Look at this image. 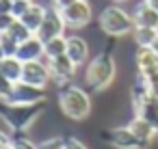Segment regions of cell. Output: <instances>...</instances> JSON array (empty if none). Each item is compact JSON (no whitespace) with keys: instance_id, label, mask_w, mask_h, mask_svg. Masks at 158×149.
<instances>
[{"instance_id":"4","label":"cell","mask_w":158,"mask_h":149,"mask_svg":"<svg viewBox=\"0 0 158 149\" xmlns=\"http://www.w3.org/2000/svg\"><path fill=\"white\" fill-rule=\"evenodd\" d=\"M41 106L44 104H35V106H7V110L0 117L5 119V123L13 132H26L35 123V119L41 115Z\"/></svg>"},{"instance_id":"12","label":"cell","mask_w":158,"mask_h":149,"mask_svg":"<svg viewBox=\"0 0 158 149\" xmlns=\"http://www.w3.org/2000/svg\"><path fill=\"white\" fill-rule=\"evenodd\" d=\"M132 20H134V26H145V28H156L158 30V11L152 9L145 0H141L134 7Z\"/></svg>"},{"instance_id":"25","label":"cell","mask_w":158,"mask_h":149,"mask_svg":"<svg viewBox=\"0 0 158 149\" xmlns=\"http://www.w3.org/2000/svg\"><path fill=\"white\" fill-rule=\"evenodd\" d=\"M65 145V138L63 136H52V138H46L37 145V149H63Z\"/></svg>"},{"instance_id":"30","label":"cell","mask_w":158,"mask_h":149,"mask_svg":"<svg viewBox=\"0 0 158 149\" xmlns=\"http://www.w3.org/2000/svg\"><path fill=\"white\" fill-rule=\"evenodd\" d=\"M74 2H76V0H50V7H54L56 11H63L69 5H74Z\"/></svg>"},{"instance_id":"33","label":"cell","mask_w":158,"mask_h":149,"mask_svg":"<svg viewBox=\"0 0 158 149\" xmlns=\"http://www.w3.org/2000/svg\"><path fill=\"white\" fill-rule=\"evenodd\" d=\"M145 2H147L152 9H156V11H158V0H145Z\"/></svg>"},{"instance_id":"2","label":"cell","mask_w":158,"mask_h":149,"mask_svg":"<svg viewBox=\"0 0 158 149\" xmlns=\"http://www.w3.org/2000/svg\"><path fill=\"white\" fill-rule=\"evenodd\" d=\"M115 74H117V65H115V58L106 52L98 54L95 58L89 61L87 69H85V82L91 91L100 93L104 89H108L115 80Z\"/></svg>"},{"instance_id":"16","label":"cell","mask_w":158,"mask_h":149,"mask_svg":"<svg viewBox=\"0 0 158 149\" xmlns=\"http://www.w3.org/2000/svg\"><path fill=\"white\" fill-rule=\"evenodd\" d=\"M46 9L48 7H44V5H37V2H33L31 5V9L20 18V22L35 35L37 30H39V26H41V22H44V18H46Z\"/></svg>"},{"instance_id":"31","label":"cell","mask_w":158,"mask_h":149,"mask_svg":"<svg viewBox=\"0 0 158 149\" xmlns=\"http://www.w3.org/2000/svg\"><path fill=\"white\" fill-rule=\"evenodd\" d=\"M11 145H13V138L9 136V132L0 130V149H7V147H11Z\"/></svg>"},{"instance_id":"3","label":"cell","mask_w":158,"mask_h":149,"mask_svg":"<svg viewBox=\"0 0 158 149\" xmlns=\"http://www.w3.org/2000/svg\"><path fill=\"white\" fill-rule=\"evenodd\" d=\"M98 22H100L102 33H106L108 37H126V35H132V30H134L132 13H128L121 7H106V9H102Z\"/></svg>"},{"instance_id":"8","label":"cell","mask_w":158,"mask_h":149,"mask_svg":"<svg viewBox=\"0 0 158 149\" xmlns=\"http://www.w3.org/2000/svg\"><path fill=\"white\" fill-rule=\"evenodd\" d=\"M65 28H67V26H65V20H63L61 11H56L54 7H48V9H46V18H44L39 30H37L35 35L46 43V41L54 39V37L65 35Z\"/></svg>"},{"instance_id":"22","label":"cell","mask_w":158,"mask_h":149,"mask_svg":"<svg viewBox=\"0 0 158 149\" xmlns=\"http://www.w3.org/2000/svg\"><path fill=\"white\" fill-rule=\"evenodd\" d=\"M7 33H9V35H11V37H13V39L18 41V43L26 41L28 37H33V33H31V30H28V28H26V26H24V24H22L20 20H15V22H13V24L9 26V30H7Z\"/></svg>"},{"instance_id":"7","label":"cell","mask_w":158,"mask_h":149,"mask_svg":"<svg viewBox=\"0 0 158 149\" xmlns=\"http://www.w3.org/2000/svg\"><path fill=\"white\" fill-rule=\"evenodd\" d=\"M46 63H48V69H50L52 82H54L59 89H63V87L72 84V80H74V76H76V69H78V67L74 65V61H72L67 54L56 56V58H46Z\"/></svg>"},{"instance_id":"19","label":"cell","mask_w":158,"mask_h":149,"mask_svg":"<svg viewBox=\"0 0 158 149\" xmlns=\"http://www.w3.org/2000/svg\"><path fill=\"white\" fill-rule=\"evenodd\" d=\"M132 37H134V41H136L139 48H152V43L158 37V30L156 28H145V26H134Z\"/></svg>"},{"instance_id":"15","label":"cell","mask_w":158,"mask_h":149,"mask_svg":"<svg viewBox=\"0 0 158 149\" xmlns=\"http://www.w3.org/2000/svg\"><path fill=\"white\" fill-rule=\"evenodd\" d=\"M134 115L143 117L145 121H149V123L158 130V97H156V95L145 97L139 106H134Z\"/></svg>"},{"instance_id":"1","label":"cell","mask_w":158,"mask_h":149,"mask_svg":"<svg viewBox=\"0 0 158 149\" xmlns=\"http://www.w3.org/2000/svg\"><path fill=\"white\" fill-rule=\"evenodd\" d=\"M59 108L63 110V115L72 121H85L91 115V97L85 89L76 87V84H67L59 91Z\"/></svg>"},{"instance_id":"21","label":"cell","mask_w":158,"mask_h":149,"mask_svg":"<svg viewBox=\"0 0 158 149\" xmlns=\"http://www.w3.org/2000/svg\"><path fill=\"white\" fill-rule=\"evenodd\" d=\"M139 76L145 80V84H147L149 93L158 97V65H156V67H149V69H143V71H139Z\"/></svg>"},{"instance_id":"34","label":"cell","mask_w":158,"mask_h":149,"mask_svg":"<svg viewBox=\"0 0 158 149\" xmlns=\"http://www.w3.org/2000/svg\"><path fill=\"white\" fill-rule=\"evenodd\" d=\"M152 50H154V52H156V54H158V37H156V41H154V43H152Z\"/></svg>"},{"instance_id":"14","label":"cell","mask_w":158,"mask_h":149,"mask_svg":"<svg viewBox=\"0 0 158 149\" xmlns=\"http://www.w3.org/2000/svg\"><path fill=\"white\" fill-rule=\"evenodd\" d=\"M128 127L132 130V134L139 138V140H143L147 147L154 143V138H156V134H158V130L149 123V121H145L143 117H139V115H134L132 117V121L128 123Z\"/></svg>"},{"instance_id":"27","label":"cell","mask_w":158,"mask_h":149,"mask_svg":"<svg viewBox=\"0 0 158 149\" xmlns=\"http://www.w3.org/2000/svg\"><path fill=\"white\" fill-rule=\"evenodd\" d=\"M11 147H13V149H37V145H35L31 138H26V136H15Z\"/></svg>"},{"instance_id":"6","label":"cell","mask_w":158,"mask_h":149,"mask_svg":"<svg viewBox=\"0 0 158 149\" xmlns=\"http://www.w3.org/2000/svg\"><path fill=\"white\" fill-rule=\"evenodd\" d=\"M100 138L104 143H108L110 147H115V149H147V145L143 140H139L128 125L126 127H113V130L100 132Z\"/></svg>"},{"instance_id":"28","label":"cell","mask_w":158,"mask_h":149,"mask_svg":"<svg viewBox=\"0 0 158 149\" xmlns=\"http://www.w3.org/2000/svg\"><path fill=\"white\" fill-rule=\"evenodd\" d=\"M13 22H15V18L11 13H0V33H7Z\"/></svg>"},{"instance_id":"24","label":"cell","mask_w":158,"mask_h":149,"mask_svg":"<svg viewBox=\"0 0 158 149\" xmlns=\"http://www.w3.org/2000/svg\"><path fill=\"white\" fill-rule=\"evenodd\" d=\"M31 5H33V0H13V9H11V15L15 18V20H20L28 9H31Z\"/></svg>"},{"instance_id":"20","label":"cell","mask_w":158,"mask_h":149,"mask_svg":"<svg viewBox=\"0 0 158 149\" xmlns=\"http://www.w3.org/2000/svg\"><path fill=\"white\" fill-rule=\"evenodd\" d=\"M156 65H158V54L152 48H139L136 50V67H139V71L156 67Z\"/></svg>"},{"instance_id":"10","label":"cell","mask_w":158,"mask_h":149,"mask_svg":"<svg viewBox=\"0 0 158 149\" xmlns=\"http://www.w3.org/2000/svg\"><path fill=\"white\" fill-rule=\"evenodd\" d=\"M67 28H82L91 22V2L89 0H76L74 5L61 11Z\"/></svg>"},{"instance_id":"18","label":"cell","mask_w":158,"mask_h":149,"mask_svg":"<svg viewBox=\"0 0 158 149\" xmlns=\"http://www.w3.org/2000/svg\"><path fill=\"white\" fill-rule=\"evenodd\" d=\"M67 52V37L61 35V37H54L50 41L44 43V54L46 58H56V56H63Z\"/></svg>"},{"instance_id":"11","label":"cell","mask_w":158,"mask_h":149,"mask_svg":"<svg viewBox=\"0 0 158 149\" xmlns=\"http://www.w3.org/2000/svg\"><path fill=\"white\" fill-rule=\"evenodd\" d=\"M15 56H18L22 63H31V61H41V58H46V54H44V41H41L37 35L28 37L26 41H22V43L18 46Z\"/></svg>"},{"instance_id":"26","label":"cell","mask_w":158,"mask_h":149,"mask_svg":"<svg viewBox=\"0 0 158 149\" xmlns=\"http://www.w3.org/2000/svg\"><path fill=\"white\" fill-rule=\"evenodd\" d=\"M13 84H15V82H11L9 78H5L2 74H0V99H2V102H7V97L11 95Z\"/></svg>"},{"instance_id":"36","label":"cell","mask_w":158,"mask_h":149,"mask_svg":"<svg viewBox=\"0 0 158 149\" xmlns=\"http://www.w3.org/2000/svg\"><path fill=\"white\" fill-rule=\"evenodd\" d=\"M113 2H115V5H119V2H126V0H113Z\"/></svg>"},{"instance_id":"29","label":"cell","mask_w":158,"mask_h":149,"mask_svg":"<svg viewBox=\"0 0 158 149\" xmlns=\"http://www.w3.org/2000/svg\"><path fill=\"white\" fill-rule=\"evenodd\" d=\"M63 149H87V145H85L82 140H78V138L69 136V138H65V145H63Z\"/></svg>"},{"instance_id":"9","label":"cell","mask_w":158,"mask_h":149,"mask_svg":"<svg viewBox=\"0 0 158 149\" xmlns=\"http://www.w3.org/2000/svg\"><path fill=\"white\" fill-rule=\"evenodd\" d=\"M20 82H26L31 87H37V89H46L50 82H52V76H50V69H48V63L41 58V61H31V63H24V69H22V80Z\"/></svg>"},{"instance_id":"13","label":"cell","mask_w":158,"mask_h":149,"mask_svg":"<svg viewBox=\"0 0 158 149\" xmlns=\"http://www.w3.org/2000/svg\"><path fill=\"white\" fill-rule=\"evenodd\" d=\"M65 54L74 61L76 67H80V65H85L87 58H89V43H87L82 37L72 35V37H67V52H65Z\"/></svg>"},{"instance_id":"5","label":"cell","mask_w":158,"mask_h":149,"mask_svg":"<svg viewBox=\"0 0 158 149\" xmlns=\"http://www.w3.org/2000/svg\"><path fill=\"white\" fill-rule=\"evenodd\" d=\"M46 102V89L31 87L26 82H15L11 95L7 97V106H35Z\"/></svg>"},{"instance_id":"35","label":"cell","mask_w":158,"mask_h":149,"mask_svg":"<svg viewBox=\"0 0 158 149\" xmlns=\"http://www.w3.org/2000/svg\"><path fill=\"white\" fill-rule=\"evenodd\" d=\"M5 58V50H2V46H0V61Z\"/></svg>"},{"instance_id":"17","label":"cell","mask_w":158,"mask_h":149,"mask_svg":"<svg viewBox=\"0 0 158 149\" xmlns=\"http://www.w3.org/2000/svg\"><path fill=\"white\" fill-rule=\"evenodd\" d=\"M22 69H24V63L18 58V56H5L0 61V74L5 78H9L11 82H20L22 80Z\"/></svg>"},{"instance_id":"32","label":"cell","mask_w":158,"mask_h":149,"mask_svg":"<svg viewBox=\"0 0 158 149\" xmlns=\"http://www.w3.org/2000/svg\"><path fill=\"white\" fill-rule=\"evenodd\" d=\"M13 0H0V13H11Z\"/></svg>"},{"instance_id":"23","label":"cell","mask_w":158,"mask_h":149,"mask_svg":"<svg viewBox=\"0 0 158 149\" xmlns=\"http://www.w3.org/2000/svg\"><path fill=\"white\" fill-rule=\"evenodd\" d=\"M0 46H2V50H5V56H15L20 43H18L9 33H0Z\"/></svg>"},{"instance_id":"37","label":"cell","mask_w":158,"mask_h":149,"mask_svg":"<svg viewBox=\"0 0 158 149\" xmlns=\"http://www.w3.org/2000/svg\"><path fill=\"white\" fill-rule=\"evenodd\" d=\"M7 149H13V147H7Z\"/></svg>"}]
</instances>
